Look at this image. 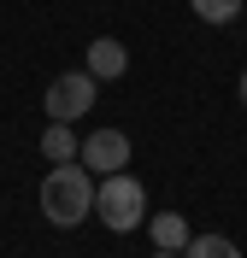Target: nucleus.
I'll return each mask as SVG.
<instances>
[{
    "label": "nucleus",
    "instance_id": "nucleus-1",
    "mask_svg": "<svg viewBox=\"0 0 247 258\" xmlns=\"http://www.w3.org/2000/svg\"><path fill=\"white\" fill-rule=\"evenodd\" d=\"M41 217H47L53 229H77L82 217H94V176H88L77 159L53 164L47 176H41Z\"/></svg>",
    "mask_w": 247,
    "mask_h": 258
},
{
    "label": "nucleus",
    "instance_id": "nucleus-2",
    "mask_svg": "<svg viewBox=\"0 0 247 258\" xmlns=\"http://www.w3.org/2000/svg\"><path fill=\"white\" fill-rule=\"evenodd\" d=\"M94 217L112 235H130V229L147 223V188L130 176V170H112V176L94 182Z\"/></svg>",
    "mask_w": 247,
    "mask_h": 258
},
{
    "label": "nucleus",
    "instance_id": "nucleus-3",
    "mask_svg": "<svg viewBox=\"0 0 247 258\" xmlns=\"http://www.w3.org/2000/svg\"><path fill=\"white\" fill-rule=\"evenodd\" d=\"M94 94H100V82L88 77V71H65V77L47 82L41 112H47V123H77L82 112H94Z\"/></svg>",
    "mask_w": 247,
    "mask_h": 258
},
{
    "label": "nucleus",
    "instance_id": "nucleus-4",
    "mask_svg": "<svg viewBox=\"0 0 247 258\" xmlns=\"http://www.w3.org/2000/svg\"><path fill=\"white\" fill-rule=\"evenodd\" d=\"M77 164L88 170V176H112V170H124V164H130V135H124V129H94V135H82Z\"/></svg>",
    "mask_w": 247,
    "mask_h": 258
},
{
    "label": "nucleus",
    "instance_id": "nucleus-5",
    "mask_svg": "<svg viewBox=\"0 0 247 258\" xmlns=\"http://www.w3.org/2000/svg\"><path fill=\"white\" fill-rule=\"evenodd\" d=\"M82 71H88L94 82H118L124 71H130V47H124L118 35H94L88 53H82Z\"/></svg>",
    "mask_w": 247,
    "mask_h": 258
},
{
    "label": "nucleus",
    "instance_id": "nucleus-6",
    "mask_svg": "<svg viewBox=\"0 0 247 258\" xmlns=\"http://www.w3.org/2000/svg\"><path fill=\"white\" fill-rule=\"evenodd\" d=\"M147 235H153V246H165V252H182V246L194 241V229H188L182 211H153V217H147Z\"/></svg>",
    "mask_w": 247,
    "mask_h": 258
},
{
    "label": "nucleus",
    "instance_id": "nucleus-7",
    "mask_svg": "<svg viewBox=\"0 0 247 258\" xmlns=\"http://www.w3.org/2000/svg\"><path fill=\"white\" fill-rule=\"evenodd\" d=\"M77 129H71V123H47V129H41V159H47V164H71V159H77Z\"/></svg>",
    "mask_w": 247,
    "mask_h": 258
},
{
    "label": "nucleus",
    "instance_id": "nucleus-8",
    "mask_svg": "<svg viewBox=\"0 0 247 258\" xmlns=\"http://www.w3.org/2000/svg\"><path fill=\"white\" fill-rule=\"evenodd\" d=\"M182 258H241V246L230 235H194V241L182 246Z\"/></svg>",
    "mask_w": 247,
    "mask_h": 258
},
{
    "label": "nucleus",
    "instance_id": "nucleus-9",
    "mask_svg": "<svg viewBox=\"0 0 247 258\" xmlns=\"http://www.w3.org/2000/svg\"><path fill=\"white\" fill-rule=\"evenodd\" d=\"M188 6H194V18H200V24H235L247 0H188Z\"/></svg>",
    "mask_w": 247,
    "mask_h": 258
},
{
    "label": "nucleus",
    "instance_id": "nucleus-10",
    "mask_svg": "<svg viewBox=\"0 0 247 258\" xmlns=\"http://www.w3.org/2000/svg\"><path fill=\"white\" fill-rule=\"evenodd\" d=\"M235 94H241V106H247V71H241V82H235Z\"/></svg>",
    "mask_w": 247,
    "mask_h": 258
},
{
    "label": "nucleus",
    "instance_id": "nucleus-11",
    "mask_svg": "<svg viewBox=\"0 0 247 258\" xmlns=\"http://www.w3.org/2000/svg\"><path fill=\"white\" fill-rule=\"evenodd\" d=\"M153 258H182V252H165V246H159V252H153Z\"/></svg>",
    "mask_w": 247,
    "mask_h": 258
}]
</instances>
